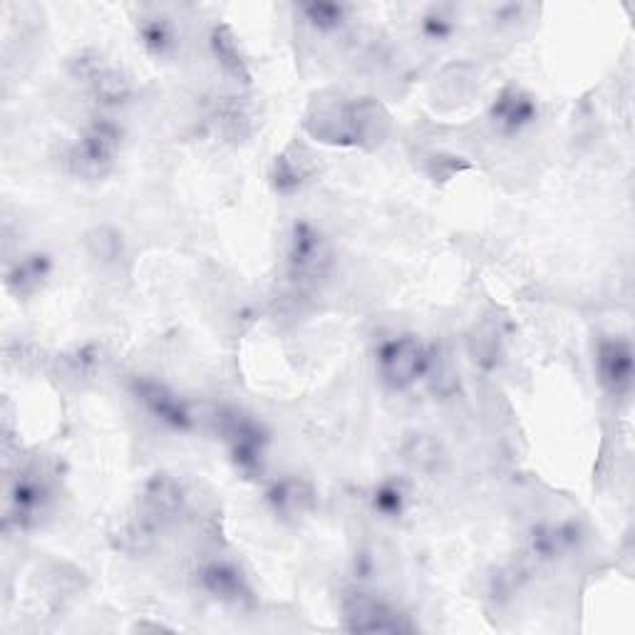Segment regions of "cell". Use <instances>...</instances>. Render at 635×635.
<instances>
[{
    "instance_id": "cell-14",
    "label": "cell",
    "mask_w": 635,
    "mask_h": 635,
    "mask_svg": "<svg viewBox=\"0 0 635 635\" xmlns=\"http://www.w3.org/2000/svg\"><path fill=\"white\" fill-rule=\"evenodd\" d=\"M404 499H408V491L400 482H387L381 489L375 491V509L385 516H400Z\"/></svg>"
},
{
    "instance_id": "cell-7",
    "label": "cell",
    "mask_w": 635,
    "mask_h": 635,
    "mask_svg": "<svg viewBox=\"0 0 635 635\" xmlns=\"http://www.w3.org/2000/svg\"><path fill=\"white\" fill-rule=\"evenodd\" d=\"M536 114V104L532 102V97L524 95L516 87H509L499 95V100L494 102L491 108V122L494 127H499V132L505 135H514L526 125H532Z\"/></svg>"
},
{
    "instance_id": "cell-5",
    "label": "cell",
    "mask_w": 635,
    "mask_h": 635,
    "mask_svg": "<svg viewBox=\"0 0 635 635\" xmlns=\"http://www.w3.org/2000/svg\"><path fill=\"white\" fill-rule=\"evenodd\" d=\"M135 395L157 420L164 422V425L176 427V429H184L191 425V412L187 404H184L182 400H176V395L166 390L164 385L139 381L135 385Z\"/></svg>"
},
{
    "instance_id": "cell-12",
    "label": "cell",
    "mask_w": 635,
    "mask_h": 635,
    "mask_svg": "<svg viewBox=\"0 0 635 635\" xmlns=\"http://www.w3.org/2000/svg\"><path fill=\"white\" fill-rule=\"evenodd\" d=\"M211 48H214V55L219 58V63L224 65L234 77H246V65L241 52H238L236 38L228 28H216L211 35Z\"/></svg>"
},
{
    "instance_id": "cell-2",
    "label": "cell",
    "mask_w": 635,
    "mask_h": 635,
    "mask_svg": "<svg viewBox=\"0 0 635 635\" xmlns=\"http://www.w3.org/2000/svg\"><path fill=\"white\" fill-rule=\"evenodd\" d=\"M120 149V129L110 120H95L90 127L83 132L77 145L70 152V164L73 170L85 176V179H100L108 174L114 164Z\"/></svg>"
},
{
    "instance_id": "cell-1",
    "label": "cell",
    "mask_w": 635,
    "mask_h": 635,
    "mask_svg": "<svg viewBox=\"0 0 635 635\" xmlns=\"http://www.w3.org/2000/svg\"><path fill=\"white\" fill-rule=\"evenodd\" d=\"M429 360V350L414 335H400L387 340L377 352V373L390 390H408L422 375H427Z\"/></svg>"
},
{
    "instance_id": "cell-11",
    "label": "cell",
    "mask_w": 635,
    "mask_h": 635,
    "mask_svg": "<svg viewBox=\"0 0 635 635\" xmlns=\"http://www.w3.org/2000/svg\"><path fill=\"white\" fill-rule=\"evenodd\" d=\"M50 271V263L46 256H28V259L17 263V266L8 273V286L17 288V294H33L40 288Z\"/></svg>"
},
{
    "instance_id": "cell-6",
    "label": "cell",
    "mask_w": 635,
    "mask_h": 635,
    "mask_svg": "<svg viewBox=\"0 0 635 635\" xmlns=\"http://www.w3.org/2000/svg\"><path fill=\"white\" fill-rule=\"evenodd\" d=\"M598 375L611 393H625L633 377V352L623 340L603 343L598 350Z\"/></svg>"
},
{
    "instance_id": "cell-3",
    "label": "cell",
    "mask_w": 635,
    "mask_h": 635,
    "mask_svg": "<svg viewBox=\"0 0 635 635\" xmlns=\"http://www.w3.org/2000/svg\"><path fill=\"white\" fill-rule=\"evenodd\" d=\"M333 253L325 238L315 232L313 226L301 224L294 228L288 249V269L294 281L301 284H315L331 269Z\"/></svg>"
},
{
    "instance_id": "cell-8",
    "label": "cell",
    "mask_w": 635,
    "mask_h": 635,
    "mask_svg": "<svg viewBox=\"0 0 635 635\" xmlns=\"http://www.w3.org/2000/svg\"><path fill=\"white\" fill-rule=\"evenodd\" d=\"M201 584H204L209 594L219 598V601L238 603V601H244V598H249L246 581L241 578V573H238L234 563H226V561L207 563V566L201 569Z\"/></svg>"
},
{
    "instance_id": "cell-9",
    "label": "cell",
    "mask_w": 635,
    "mask_h": 635,
    "mask_svg": "<svg viewBox=\"0 0 635 635\" xmlns=\"http://www.w3.org/2000/svg\"><path fill=\"white\" fill-rule=\"evenodd\" d=\"M311 157L306 154V149L290 147L286 154L276 159V174H273V179H276V187L281 191H288L301 187L308 176H311Z\"/></svg>"
},
{
    "instance_id": "cell-4",
    "label": "cell",
    "mask_w": 635,
    "mask_h": 635,
    "mask_svg": "<svg viewBox=\"0 0 635 635\" xmlns=\"http://www.w3.org/2000/svg\"><path fill=\"white\" fill-rule=\"evenodd\" d=\"M346 619L350 621L352 631H368V633H395L408 628L402 625L397 613L390 606L377 601L373 596L358 594L346 608Z\"/></svg>"
},
{
    "instance_id": "cell-13",
    "label": "cell",
    "mask_w": 635,
    "mask_h": 635,
    "mask_svg": "<svg viewBox=\"0 0 635 635\" xmlns=\"http://www.w3.org/2000/svg\"><path fill=\"white\" fill-rule=\"evenodd\" d=\"M142 40L147 50L157 52V55H164L166 50L174 48V30L172 25L166 23V17H152L145 28H142Z\"/></svg>"
},
{
    "instance_id": "cell-10",
    "label": "cell",
    "mask_w": 635,
    "mask_h": 635,
    "mask_svg": "<svg viewBox=\"0 0 635 635\" xmlns=\"http://www.w3.org/2000/svg\"><path fill=\"white\" fill-rule=\"evenodd\" d=\"M269 501L278 514L296 516V514H303L308 505H311V489H308L303 482L286 480V482L273 484V489L269 491Z\"/></svg>"
}]
</instances>
